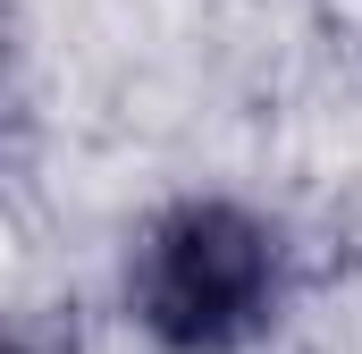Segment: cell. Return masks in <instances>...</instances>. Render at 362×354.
Wrapping results in <instances>:
<instances>
[{"label":"cell","instance_id":"6da1fadb","mask_svg":"<svg viewBox=\"0 0 362 354\" xmlns=\"http://www.w3.org/2000/svg\"><path fill=\"white\" fill-rule=\"evenodd\" d=\"M286 287L295 253L270 211L185 194L127 253V321L160 354H253L286 312Z\"/></svg>","mask_w":362,"mask_h":354},{"label":"cell","instance_id":"7a4b0ae2","mask_svg":"<svg viewBox=\"0 0 362 354\" xmlns=\"http://www.w3.org/2000/svg\"><path fill=\"white\" fill-rule=\"evenodd\" d=\"M0 354H25V346H0Z\"/></svg>","mask_w":362,"mask_h":354}]
</instances>
